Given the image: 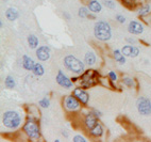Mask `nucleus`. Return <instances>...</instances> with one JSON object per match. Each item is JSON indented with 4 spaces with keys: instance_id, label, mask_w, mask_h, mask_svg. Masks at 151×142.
Listing matches in <instances>:
<instances>
[{
    "instance_id": "nucleus-32",
    "label": "nucleus",
    "mask_w": 151,
    "mask_h": 142,
    "mask_svg": "<svg viewBox=\"0 0 151 142\" xmlns=\"http://www.w3.org/2000/svg\"><path fill=\"white\" fill-rule=\"evenodd\" d=\"M92 113L95 115V117H97V119H99L100 117H101V112L99 111V110H96V109H93L92 110Z\"/></svg>"
},
{
    "instance_id": "nucleus-30",
    "label": "nucleus",
    "mask_w": 151,
    "mask_h": 142,
    "mask_svg": "<svg viewBox=\"0 0 151 142\" xmlns=\"http://www.w3.org/2000/svg\"><path fill=\"white\" fill-rule=\"evenodd\" d=\"M73 142H87V140L84 138L83 136H80V135H77V136L73 137Z\"/></svg>"
},
{
    "instance_id": "nucleus-27",
    "label": "nucleus",
    "mask_w": 151,
    "mask_h": 142,
    "mask_svg": "<svg viewBox=\"0 0 151 142\" xmlns=\"http://www.w3.org/2000/svg\"><path fill=\"white\" fill-rule=\"evenodd\" d=\"M38 105H40L42 108H48V107L50 106V101H49V99H47V97H44L43 99H41V101H38Z\"/></svg>"
},
{
    "instance_id": "nucleus-33",
    "label": "nucleus",
    "mask_w": 151,
    "mask_h": 142,
    "mask_svg": "<svg viewBox=\"0 0 151 142\" xmlns=\"http://www.w3.org/2000/svg\"><path fill=\"white\" fill-rule=\"evenodd\" d=\"M63 16H65V17H66V19H67V20H68V19L70 18L69 14H68L67 12H63Z\"/></svg>"
},
{
    "instance_id": "nucleus-21",
    "label": "nucleus",
    "mask_w": 151,
    "mask_h": 142,
    "mask_svg": "<svg viewBox=\"0 0 151 142\" xmlns=\"http://www.w3.org/2000/svg\"><path fill=\"white\" fill-rule=\"evenodd\" d=\"M4 85H6V89H10V90H12V89H14V88H15L16 83H15V80H14V78L11 76V75H9V76L6 77V80H4Z\"/></svg>"
},
{
    "instance_id": "nucleus-26",
    "label": "nucleus",
    "mask_w": 151,
    "mask_h": 142,
    "mask_svg": "<svg viewBox=\"0 0 151 142\" xmlns=\"http://www.w3.org/2000/svg\"><path fill=\"white\" fill-rule=\"evenodd\" d=\"M122 83L128 88L134 87V80H133L131 77H124V78H122Z\"/></svg>"
},
{
    "instance_id": "nucleus-10",
    "label": "nucleus",
    "mask_w": 151,
    "mask_h": 142,
    "mask_svg": "<svg viewBox=\"0 0 151 142\" xmlns=\"http://www.w3.org/2000/svg\"><path fill=\"white\" fill-rule=\"evenodd\" d=\"M128 31L131 34L138 36V34H142L144 32V26L140 22H136V20H131L129 22V25H128Z\"/></svg>"
},
{
    "instance_id": "nucleus-36",
    "label": "nucleus",
    "mask_w": 151,
    "mask_h": 142,
    "mask_svg": "<svg viewBox=\"0 0 151 142\" xmlns=\"http://www.w3.org/2000/svg\"><path fill=\"white\" fill-rule=\"evenodd\" d=\"M71 80H73V82H77L79 80V78H78V77H73V78H71Z\"/></svg>"
},
{
    "instance_id": "nucleus-14",
    "label": "nucleus",
    "mask_w": 151,
    "mask_h": 142,
    "mask_svg": "<svg viewBox=\"0 0 151 142\" xmlns=\"http://www.w3.org/2000/svg\"><path fill=\"white\" fill-rule=\"evenodd\" d=\"M87 8L92 13L96 14V13H100L101 10H102V6L101 3L97 0H89L88 3H87Z\"/></svg>"
},
{
    "instance_id": "nucleus-13",
    "label": "nucleus",
    "mask_w": 151,
    "mask_h": 142,
    "mask_svg": "<svg viewBox=\"0 0 151 142\" xmlns=\"http://www.w3.org/2000/svg\"><path fill=\"white\" fill-rule=\"evenodd\" d=\"M34 66H35V62L33 61L32 58L27 55L22 56V67H24L26 71L32 72Z\"/></svg>"
},
{
    "instance_id": "nucleus-16",
    "label": "nucleus",
    "mask_w": 151,
    "mask_h": 142,
    "mask_svg": "<svg viewBox=\"0 0 151 142\" xmlns=\"http://www.w3.org/2000/svg\"><path fill=\"white\" fill-rule=\"evenodd\" d=\"M6 17L10 22H14L19 17V12L15 8H9L6 11Z\"/></svg>"
},
{
    "instance_id": "nucleus-11",
    "label": "nucleus",
    "mask_w": 151,
    "mask_h": 142,
    "mask_svg": "<svg viewBox=\"0 0 151 142\" xmlns=\"http://www.w3.org/2000/svg\"><path fill=\"white\" fill-rule=\"evenodd\" d=\"M36 57L40 61H47L50 58V48L48 46H40L36 48Z\"/></svg>"
},
{
    "instance_id": "nucleus-31",
    "label": "nucleus",
    "mask_w": 151,
    "mask_h": 142,
    "mask_svg": "<svg viewBox=\"0 0 151 142\" xmlns=\"http://www.w3.org/2000/svg\"><path fill=\"white\" fill-rule=\"evenodd\" d=\"M115 19H116L119 24H124V22H126V17L122 16V14H117L116 17H115Z\"/></svg>"
},
{
    "instance_id": "nucleus-24",
    "label": "nucleus",
    "mask_w": 151,
    "mask_h": 142,
    "mask_svg": "<svg viewBox=\"0 0 151 142\" xmlns=\"http://www.w3.org/2000/svg\"><path fill=\"white\" fill-rule=\"evenodd\" d=\"M149 12H150V6H149V4H146V6L142 7V8L138 10L137 15L139 17H144V16H146V15H148Z\"/></svg>"
},
{
    "instance_id": "nucleus-37",
    "label": "nucleus",
    "mask_w": 151,
    "mask_h": 142,
    "mask_svg": "<svg viewBox=\"0 0 151 142\" xmlns=\"http://www.w3.org/2000/svg\"><path fill=\"white\" fill-rule=\"evenodd\" d=\"M62 134L64 135V137H66V138H67V137H68V134H67V133H66V130H64V131H63Z\"/></svg>"
},
{
    "instance_id": "nucleus-25",
    "label": "nucleus",
    "mask_w": 151,
    "mask_h": 142,
    "mask_svg": "<svg viewBox=\"0 0 151 142\" xmlns=\"http://www.w3.org/2000/svg\"><path fill=\"white\" fill-rule=\"evenodd\" d=\"M89 10L88 8H85V7H82V8L79 9V12H78V15L81 18H87L89 15Z\"/></svg>"
},
{
    "instance_id": "nucleus-3",
    "label": "nucleus",
    "mask_w": 151,
    "mask_h": 142,
    "mask_svg": "<svg viewBox=\"0 0 151 142\" xmlns=\"http://www.w3.org/2000/svg\"><path fill=\"white\" fill-rule=\"evenodd\" d=\"M2 123L6 128L16 129L22 124V115L17 111L9 110L6 111L2 115Z\"/></svg>"
},
{
    "instance_id": "nucleus-39",
    "label": "nucleus",
    "mask_w": 151,
    "mask_h": 142,
    "mask_svg": "<svg viewBox=\"0 0 151 142\" xmlns=\"http://www.w3.org/2000/svg\"><path fill=\"white\" fill-rule=\"evenodd\" d=\"M3 1H8V0H3Z\"/></svg>"
},
{
    "instance_id": "nucleus-19",
    "label": "nucleus",
    "mask_w": 151,
    "mask_h": 142,
    "mask_svg": "<svg viewBox=\"0 0 151 142\" xmlns=\"http://www.w3.org/2000/svg\"><path fill=\"white\" fill-rule=\"evenodd\" d=\"M28 44H29V46L31 49H36L38 46V38L36 36H34V34H29L28 36Z\"/></svg>"
},
{
    "instance_id": "nucleus-22",
    "label": "nucleus",
    "mask_w": 151,
    "mask_h": 142,
    "mask_svg": "<svg viewBox=\"0 0 151 142\" xmlns=\"http://www.w3.org/2000/svg\"><path fill=\"white\" fill-rule=\"evenodd\" d=\"M32 72L35 76H43L44 73H45V70H44L42 64H40V63H35V66H34V68H33Z\"/></svg>"
},
{
    "instance_id": "nucleus-20",
    "label": "nucleus",
    "mask_w": 151,
    "mask_h": 142,
    "mask_svg": "<svg viewBox=\"0 0 151 142\" xmlns=\"http://www.w3.org/2000/svg\"><path fill=\"white\" fill-rule=\"evenodd\" d=\"M114 60L117 61L119 64H124L126 63V56L122 52V50L115 49L114 50Z\"/></svg>"
},
{
    "instance_id": "nucleus-9",
    "label": "nucleus",
    "mask_w": 151,
    "mask_h": 142,
    "mask_svg": "<svg viewBox=\"0 0 151 142\" xmlns=\"http://www.w3.org/2000/svg\"><path fill=\"white\" fill-rule=\"evenodd\" d=\"M73 94L79 99V101L81 103V105L86 106V105L88 104L89 95H88V93L84 90L83 88H76V89H73Z\"/></svg>"
},
{
    "instance_id": "nucleus-29",
    "label": "nucleus",
    "mask_w": 151,
    "mask_h": 142,
    "mask_svg": "<svg viewBox=\"0 0 151 142\" xmlns=\"http://www.w3.org/2000/svg\"><path fill=\"white\" fill-rule=\"evenodd\" d=\"M108 77L111 79V81H116L117 80V75H116V73L115 72H113V71H110L108 73Z\"/></svg>"
},
{
    "instance_id": "nucleus-6",
    "label": "nucleus",
    "mask_w": 151,
    "mask_h": 142,
    "mask_svg": "<svg viewBox=\"0 0 151 142\" xmlns=\"http://www.w3.org/2000/svg\"><path fill=\"white\" fill-rule=\"evenodd\" d=\"M136 108L140 115H150L151 114V101L147 97L140 96L136 101Z\"/></svg>"
},
{
    "instance_id": "nucleus-34",
    "label": "nucleus",
    "mask_w": 151,
    "mask_h": 142,
    "mask_svg": "<svg viewBox=\"0 0 151 142\" xmlns=\"http://www.w3.org/2000/svg\"><path fill=\"white\" fill-rule=\"evenodd\" d=\"M127 41L129 42V43H131V44H134V43H135V41L133 40V38H127Z\"/></svg>"
},
{
    "instance_id": "nucleus-17",
    "label": "nucleus",
    "mask_w": 151,
    "mask_h": 142,
    "mask_svg": "<svg viewBox=\"0 0 151 142\" xmlns=\"http://www.w3.org/2000/svg\"><path fill=\"white\" fill-rule=\"evenodd\" d=\"M96 60H97V58H96V55L93 51H87L84 56V63L87 64L88 66L94 65L96 63Z\"/></svg>"
},
{
    "instance_id": "nucleus-15",
    "label": "nucleus",
    "mask_w": 151,
    "mask_h": 142,
    "mask_svg": "<svg viewBox=\"0 0 151 142\" xmlns=\"http://www.w3.org/2000/svg\"><path fill=\"white\" fill-rule=\"evenodd\" d=\"M84 123H85V125H86L87 128L92 129L93 127L98 123V120H97V117H95L92 112H89V113H87L86 114L85 119H84Z\"/></svg>"
},
{
    "instance_id": "nucleus-7",
    "label": "nucleus",
    "mask_w": 151,
    "mask_h": 142,
    "mask_svg": "<svg viewBox=\"0 0 151 142\" xmlns=\"http://www.w3.org/2000/svg\"><path fill=\"white\" fill-rule=\"evenodd\" d=\"M63 103H64V107L68 111H77V110L80 109V105H81V103L79 101V99L73 94L66 96Z\"/></svg>"
},
{
    "instance_id": "nucleus-4",
    "label": "nucleus",
    "mask_w": 151,
    "mask_h": 142,
    "mask_svg": "<svg viewBox=\"0 0 151 142\" xmlns=\"http://www.w3.org/2000/svg\"><path fill=\"white\" fill-rule=\"evenodd\" d=\"M22 130L31 139H40L41 138V128H40V125L36 122V120H34L31 117L24 124Z\"/></svg>"
},
{
    "instance_id": "nucleus-23",
    "label": "nucleus",
    "mask_w": 151,
    "mask_h": 142,
    "mask_svg": "<svg viewBox=\"0 0 151 142\" xmlns=\"http://www.w3.org/2000/svg\"><path fill=\"white\" fill-rule=\"evenodd\" d=\"M122 4H124L126 8L130 9V10H134L135 7L137 6L136 1L134 0H122Z\"/></svg>"
},
{
    "instance_id": "nucleus-12",
    "label": "nucleus",
    "mask_w": 151,
    "mask_h": 142,
    "mask_svg": "<svg viewBox=\"0 0 151 142\" xmlns=\"http://www.w3.org/2000/svg\"><path fill=\"white\" fill-rule=\"evenodd\" d=\"M122 52L126 57L135 58L139 55V48L133 46V45H124V46L122 47Z\"/></svg>"
},
{
    "instance_id": "nucleus-1",
    "label": "nucleus",
    "mask_w": 151,
    "mask_h": 142,
    "mask_svg": "<svg viewBox=\"0 0 151 142\" xmlns=\"http://www.w3.org/2000/svg\"><path fill=\"white\" fill-rule=\"evenodd\" d=\"M95 38L101 42H108L112 38V28L105 20H98L94 26Z\"/></svg>"
},
{
    "instance_id": "nucleus-5",
    "label": "nucleus",
    "mask_w": 151,
    "mask_h": 142,
    "mask_svg": "<svg viewBox=\"0 0 151 142\" xmlns=\"http://www.w3.org/2000/svg\"><path fill=\"white\" fill-rule=\"evenodd\" d=\"M97 75V71H94V70H88V71L84 72L82 74L81 79L79 78V80H81V87L84 89H88V88L95 85L97 83V80H96Z\"/></svg>"
},
{
    "instance_id": "nucleus-28",
    "label": "nucleus",
    "mask_w": 151,
    "mask_h": 142,
    "mask_svg": "<svg viewBox=\"0 0 151 142\" xmlns=\"http://www.w3.org/2000/svg\"><path fill=\"white\" fill-rule=\"evenodd\" d=\"M103 3H104V6L106 7V8H109V9H115V7H116L115 2H114V1H112V0H104V1H103Z\"/></svg>"
},
{
    "instance_id": "nucleus-2",
    "label": "nucleus",
    "mask_w": 151,
    "mask_h": 142,
    "mask_svg": "<svg viewBox=\"0 0 151 142\" xmlns=\"http://www.w3.org/2000/svg\"><path fill=\"white\" fill-rule=\"evenodd\" d=\"M64 66L71 73H75L77 75H82L85 72V65L84 63L77 59L75 56L67 55L64 58Z\"/></svg>"
},
{
    "instance_id": "nucleus-38",
    "label": "nucleus",
    "mask_w": 151,
    "mask_h": 142,
    "mask_svg": "<svg viewBox=\"0 0 151 142\" xmlns=\"http://www.w3.org/2000/svg\"><path fill=\"white\" fill-rule=\"evenodd\" d=\"M0 28H3V22H0Z\"/></svg>"
},
{
    "instance_id": "nucleus-18",
    "label": "nucleus",
    "mask_w": 151,
    "mask_h": 142,
    "mask_svg": "<svg viewBox=\"0 0 151 142\" xmlns=\"http://www.w3.org/2000/svg\"><path fill=\"white\" fill-rule=\"evenodd\" d=\"M103 127H102V125L98 122L96 125L93 127L92 129H89V133H91V135L92 136H94V137H100V136H102L103 135Z\"/></svg>"
},
{
    "instance_id": "nucleus-35",
    "label": "nucleus",
    "mask_w": 151,
    "mask_h": 142,
    "mask_svg": "<svg viewBox=\"0 0 151 142\" xmlns=\"http://www.w3.org/2000/svg\"><path fill=\"white\" fill-rule=\"evenodd\" d=\"M87 18H91V19H95V18H96V16H95V15H93V14H91V13H89V15H88V17H87Z\"/></svg>"
},
{
    "instance_id": "nucleus-8",
    "label": "nucleus",
    "mask_w": 151,
    "mask_h": 142,
    "mask_svg": "<svg viewBox=\"0 0 151 142\" xmlns=\"http://www.w3.org/2000/svg\"><path fill=\"white\" fill-rule=\"evenodd\" d=\"M55 80H57V83L60 85V87L64 88V89H67V90H69V89H71L73 88V80L70 79V78H68L66 75L63 73L61 70H60L59 72H58L57 74V77H55Z\"/></svg>"
}]
</instances>
